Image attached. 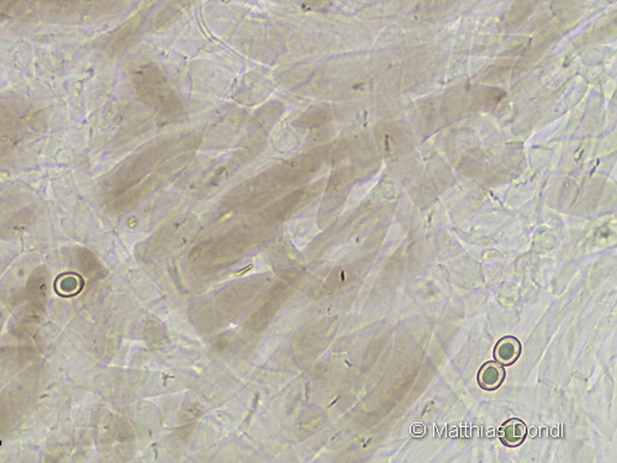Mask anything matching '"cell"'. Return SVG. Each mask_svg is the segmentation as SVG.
I'll return each mask as SVG.
<instances>
[{"label":"cell","instance_id":"cell-1","mask_svg":"<svg viewBox=\"0 0 617 463\" xmlns=\"http://www.w3.org/2000/svg\"><path fill=\"white\" fill-rule=\"evenodd\" d=\"M507 372L504 366L497 361L484 363L478 372V383L485 390H495L502 385Z\"/></svg>","mask_w":617,"mask_h":463},{"label":"cell","instance_id":"cell-3","mask_svg":"<svg viewBox=\"0 0 617 463\" xmlns=\"http://www.w3.org/2000/svg\"><path fill=\"white\" fill-rule=\"evenodd\" d=\"M527 427L520 419H510L502 424L499 430V437L507 447H517L525 441Z\"/></svg>","mask_w":617,"mask_h":463},{"label":"cell","instance_id":"cell-2","mask_svg":"<svg viewBox=\"0 0 617 463\" xmlns=\"http://www.w3.org/2000/svg\"><path fill=\"white\" fill-rule=\"evenodd\" d=\"M521 344L514 336H505L497 341L494 349V358L502 366H512L520 357Z\"/></svg>","mask_w":617,"mask_h":463}]
</instances>
